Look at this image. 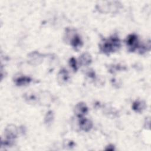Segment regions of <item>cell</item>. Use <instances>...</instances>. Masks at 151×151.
I'll return each instance as SVG.
<instances>
[{
    "label": "cell",
    "instance_id": "cell-7",
    "mask_svg": "<svg viewBox=\"0 0 151 151\" xmlns=\"http://www.w3.org/2000/svg\"><path fill=\"white\" fill-rule=\"evenodd\" d=\"M29 61L32 64H38L41 63L42 60V57L41 54L37 52H33L29 54Z\"/></svg>",
    "mask_w": 151,
    "mask_h": 151
},
{
    "label": "cell",
    "instance_id": "cell-12",
    "mask_svg": "<svg viewBox=\"0 0 151 151\" xmlns=\"http://www.w3.org/2000/svg\"><path fill=\"white\" fill-rule=\"evenodd\" d=\"M70 65L71 67V68H73V70L74 71H76L77 70V62H76V60L74 58L72 57L70 59V61H69Z\"/></svg>",
    "mask_w": 151,
    "mask_h": 151
},
{
    "label": "cell",
    "instance_id": "cell-14",
    "mask_svg": "<svg viewBox=\"0 0 151 151\" xmlns=\"http://www.w3.org/2000/svg\"><path fill=\"white\" fill-rule=\"evenodd\" d=\"M106 150H114V146L113 145H109L107 146V148L106 149Z\"/></svg>",
    "mask_w": 151,
    "mask_h": 151
},
{
    "label": "cell",
    "instance_id": "cell-3",
    "mask_svg": "<svg viewBox=\"0 0 151 151\" xmlns=\"http://www.w3.org/2000/svg\"><path fill=\"white\" fill-rule=\"evenodd\" d=\"M74 111L78 118L83 117L87 113L88 107L84 103L80 102L76 105Z\"/></svg>",
    "mask_w": 151,
    "mask_h": 151
},
{
    "label": "cell",
    "instance_id": "cell-6",
    "mask_svg": "<svg viewBox=\"0 0 151 151\" xmlns=\"http://www.w3.org/2000/svg\"><path fill=\"white\" fill-rule=\"evenodd\" d=\"M69 78V74L67 70L64 68L61 69L57 75V80L58 83L60 84H64L66 83L68 81Z\"/></svg>",
    "mask_w": 151,
    "mask_h": 151
},
{
    "label": "cell",
    "instance_id": "cell-13",
    "mask_svg": "<svg viewBox=\"0 0 151 151\" xmlns=\"http://www.w3.org/2000/svg\"><path fill=\"white\" fill-rule=\"evenodd\" d=\"M87 75L90 77H94V76H95V74L94 73V71H90L88 73Z\"/></svg>",
    "mask_w": 151,
    "mask_h": 151
},
{
    "label": "cell",
    "instance_id": "cell-11",
    "mask_svg": "<svg viewBox=\"0 0 151 151\" xmlns=\"http://www.w3.org/2000/svg\"><path fill=\"white\" fill-rule=\"evenodd\" d=\"M53 113L52 111H49L47 113L45 116V123L47 124H49L51 123L53 120Z\"/></svg>",
    "mask_w": 151,
    "mask_h": 151
},
{
    "label": "cell",
    "instance_id": "cell-4",
    "mask_svg": "<svg viewBox=\"0 0 151 151\" xmlns=\"http://www.w3.org/2000/svg\"><path fill=\"white\" fill-rule=\"evenodd\" d=\"M68 37H70L69 39H70V44L74 49L77 50V48L81 47L83 44V42L81 41V38L78 34L74 33V34H71V35L69 34V35H67L66 38H67Z\"/></svg>",
    "mask_w": 151,
    "mask_h": 151
},
{
    "label": "cell",
    "instance_id": "cell-8",
    "mask_svg": "<svg viewBox=\"0 0 151 151\" xmlns=\"http://www.w3.org/2000/svg\"><path fill=\"white\" fill-rule=\"evenodd\" d=\"M91 61L92 59L91 55L87 52L83 54L79 58L80 64L84 66L88 65L91 63Z\"/></svg>",
    "mask_w": 151,
    "mask_h": 151
},
{
    "label": "cell",
    "instance_id": "cell-1",
    "mask_svg": "<svg viewBox=\"0 0 151 151\" xmlns=\"http://www.w3.org/2000/svg\"><path fill=\"white\" fill-rule=\"evenodd\" d=\"M121 46L120 40L118 37L113 35L109 38L104 39L100 44V50L103 53L109 55L117 51Z\"/></svg>",
    "mask_w": 151,
    "mask_h": 151
},
{
    "label": "cell",
    "instance_id": "cell-9",
    "mask_svg": "<svg viewBox=\"0 0 151 151\" xmlns=\"http://www.w3.org/2000/svg\"><path fill=\"white\" fill-rule=\"evenodd\" d=\"M31 81V78L27 76H21L15 80V83L17 86H22L29 84Z\"/></svg>",
    "mask_w": 151,
    "mask_h": 151
},
{
    "label": "cell",
    "instance_id": "cell-2",
    "mask_svg": "<svg viewBox=\"0 0 151 151\" xmlns=\"http://www.w3.org/2000/svg\"><path fill=\"white\" fill-rule=\"evenodd\" d=\"M126 43L128 47L129 51L130 52H134L137 49H139L140 47L138 37L134 34H130L127 37Z\"/></svg>",
    "mask_w": 151,
    "mask_h": 151
},
{
    "label": "cell",
    "instance_id": "cell-10",
    "mask_svg": "<svg viewBox=\"0 0 151 151\" xmlns=\"http://www.w3.org/2000/svg\"><path fill=\"white\" fill-rule=\"evenodd\" d=\"M146 107V104L143 101H135L132 105V109L137 113H141Z\"/></svg>",
    "mask_w": 151,
    "mask_h": 151
},
{
    "label": "cell",
    "instance_id": "cell-5",
    "mask_svg": "<svg viewBox=\"0 0 151 151\" xmlns=\"http://www.w3.org/2000/svg\"><path fill=\"white\" fill-rule=\"evenodd\" d=\"M79 119V126L80 128L84 132H89L93 127V123L91 120L88 119L84 118V117L78 118Z\"/></svg>",
    "mask_w": 151,
    "mask_h": 151
}]
</instances>
